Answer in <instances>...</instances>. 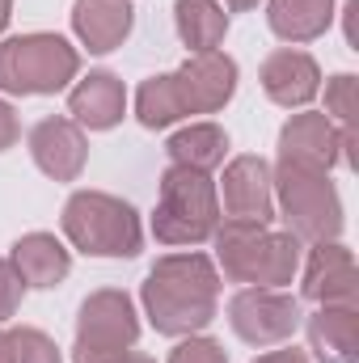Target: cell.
<instances>
[{
  "label": "cell",
  "mask_w": 359,
  "mask_h": 363,
  "mask_svg": "<svg viewBox=\"0 0 359 363\" xmlns=\"http://www.w3.org/2000/svg\"><path fill=\"white\" fill-rule=\"evenodd\" d=\"M140 296L157 334L186 338L216 317L220 274L203 254H170V258H157Z\"/></svg>",
  "instance_id": "obj_1"
},
{
  "label": "cell",
  "mask_w": 359,
  "mask_h": 363,
  "mask_svg": "<svg viewBox=\"0 0 359 363\" xmlns=\"http://www.w3.org/2000/svg\"><path fill=\"white\" fill-rule=\"evenodd\" d=\"M237 93V64L220 51L190 55L178 72L153 77L136 93V114L144 127H170L186 114H216Z\"/></svg>",
  "instance_id": "obj_2"
},
{
  "label": "cell",
  "mask_w": 359,
  "mask_h": 363,
  "mask_svg": "<svg viewBox=\"0 0 359 363\" xmlns=\"http://www.w3.org/2000/svg\"><path fill=\"white\" fill-rule=\"evenodd\" d=\"M216 258L233 283H258V287H283L300 271V241L292 233H275L270 224H245L224 220L216 233Z\"/></svg>",
  "instance_id": "obj_3"
},
{
  "label": "cell",
  "mask_w": 359,
  "mask_h": 363,
  "mask_svg": "<svg viewBox=\"0 0 359 363\" xmlns=\"http://www.w3.org/2000/svg\"><path fill=\"white\" fill-rule=\"evenodd\" d=\"M64 237L93 258H136L140 254V216L131 203L101 194V190H77L64 207Z\"/></svg>",
  "instance_id": "obj_4"
},
{
  "label": "cell",
  "mask_w": 359,
  "mask_h": 363,
  "mask_svg": "<svg viewBox=\"0 0 359 363\" xmlns=\"http://www.w3.org/2000/svg\"><path fill=\"white\" fill-rule=\"evenodd\" d=\"M220 228V203L207 174L170 165L161 178V203L153 216V233L161 245H203Z\"/></svg>",
  "instance_id": "obj_5"
},
{
  "label": "cell",
  "mask_w": 359,
  "mask_h": 363,
  "mask_svg": "<svg viewBox=\"0 0 359 363\" xmlns=\"http://www.w3.org/2000/svg\"><path fill=\"white\" fill-rule=\"evenodd\" d=\"M81 72L77 47H68L60 34H21L0 43V89L4 93H55Z\"/></svg>",
  "instance_id": "obj_6"
},
{
  "label": "cell",
  "mask_w": 359,
  "mask_h": 363,
  "mask_svg": "<svg viewBox=\"0 0 359 363\" xmlns=\"http://www.w3.org/2000/svg\"><path fill=\"white\" fill-rule=\"evenodd\" d=\"M279 190V207H283V224L296 241H334L343 233V203L330 174L317 169H296V165H279V174L270 178Z\"/></svg>",
  "instance_id": "obj_7"
},
{
  "label": "cell",
  "mask_w": 359,
  "mask_h": 363,
  "mask_svg": "<svg viewBox=\"0 0 359 363\" xmlns=\"http://www.w3.org/2000/svg\"><path fill=\"white\" fill-rule=\"evenodd\" d=\"M140 338L136 308L127 291H93L77 317V363H101L118 351H131Z\"/></svg>",
  "instance_id": "obj_8"
},
{
  "label": "cell",
  "mask_w": 359,
  "mask_h": 363,
  "mask_svg": "<svg viewBox=\"0 0 359 363\" xmlns=\"http://www.w3.org/2000/svg\"><path fill=\"white\" fill-rule=\"evenodd\" d=\"M228 321H233L237 338H245L250 347H270V342H283L296 334L300 300L279 287H241L228 300Z\"/></svg>",
  "instance_id": "obj_9"
},
{
  "label": "cell",
  "mask_w": 359,
  "mask_h": 363,
  "mask_svg": "<svg viewBox=\"0 0 359 363\" xmlns=\"http://www.w3.org/2000/svg\"><path fill=\"white\" fill-rule=\"evenodd\" d=\"M304 300L313 304H359V274H355V258L347 245L338 241H317L309 262H304V283H300Z\"/></svg>",
  "instance_id": "obj_10"
},
{
  "label": "cell",
  "mask_w": 359,
  "mask_h": 363,
  "mask_svg": "<svg viewBox=\"0 0 359 363\" xmlns=\"http://www.w3.org/2000/svg\"><path fill=\"white\" fill-rule=\"evenodd\" d=\"M279 165L330 174L338 165V127L326 114H296L279 131Z\"/></svg>",
  "instance_id": "obj_11"
},
{
  "label": "cell",
  "mask_w": 359,
  "mask_h": 363,
  "mask_svg": "<svg viewBox=\"0 0 359 363\" xmlns=\"http://www.w3.org/2000/svg\"><path fill=\"white\" fill-rule=\"evenodd\" d=\"M30 157L34 165L55 182H77L85 169V157H89V144H85V131L72 123V118H43L34 131H30Z\"/></svg>",
  "instance_id": "obj_12"
},
{
  "label": "cell",
  "mask_w": 359,
  "mask_h": 363,
  "mask_svg": "<svg viewBox=\"0 0 359 363\" xmlns=\"http://www.w3.org/2000/svg\"><path fill=\"white\" fill-rule=\"evenodd\" d=\"M224 211L228 220H245V224L275 220V186L263 157H237L224 169Z\"/></svg>",
  "instance_id": "obj_13"
},
{
  "label": "cell",
  "mask_w": 359,
  "mask_h": 363,
  "mask_svg": "<svg viewBox=\"0 0 359 363\" xmlns=\"http://www.w3.org/2000/svg\"><path fill=\"white\" fill-rule=\"evenodd\" d=\"M263 89L275 106H309L317 89H321V72H317V64H313V55H304V51H292V47H283V51H275L267 55V64H263Z\"/></svg>",
  "instance_id": "obj_14"
},
{
  "label": "cell",
  "mask_w": 359,
  "mask_h": 363,
  "mask_svg": "<svg viewBox=\"0 0 359 363\" xmlns=\"http://www.w3.org/2000/svg\"><path fill=\"white\" fill-rule=\"evenodd\" d=\"M309 351L317 363H359V308L326 304L309 317Z\"/></svg>",
  "instance_id": "obj_15"
},
{
  "label": "cell",
  "mask_w": 359,
  "mask_h": 363,
  "mask_svg": "<svg viewBox=\"0 0 359 363\" xmlns=\"http://www.w3.org/2000/svg\"><path fill=\"white\" fill-rule=\"evenodd\" d=\"M127 110V93L123 81L114 72H89L77 89L68 93V114L77 127H89V131H106L123 118Z\"/></svg>",
  "instance_id": "obj_16"
},
{
  "label": "cell",
  "mask_w": 359,
  "mask_h": 363,
  "mask_svg": "<svg viewBox=\"0 0 359 363\" xmlns=\"http://www.w3.org/2000/svg\"><path fill=\"white\" fill-rule=\"evenodd\" d=\"M72 30L89 51L106 55V51L123 47V38L131 34V4L127 0H77Z\"/></svg>",
  "instance_id": "obj_17"
},
{
  "label": "cell",
  "mask_w": 359,
  "mask_h": 363,
  "mask_svg": "<svg viewBox=\"0 0 359 363\" xmlns=\"http://www.w3.org/2000/svg\"><path fill=\"white\" fill-rule=\"evenodd\" d=\"M13 271L21 274V283H30V287H55V283H64L68 271H72V258H68V250L51 237V233H30V237H21L17 245H13Z\"/></svg>",
  "instance_id": "obj_18"
},
{
  "label": "cell",
  "mask_w": 359,
  "mask_h": 363,
  "mask_svg": "<svg viewBox=\"0 0 359 363\" xmlns=\"http://www.w3.org/2000/svg\"><path fill=\"white\" fill-rule=\"evenodd\" d=\"M267 21L283 43H309L330 30L334 0H270Z\"/></svg>",
  "instance_id": "obj_19"
},
{
  "label": "cell",
  "mask_w": 359,
  "mask_h": 363,
  "mask_svg": "<svg viewBox=\"0 0 359 363\" xmlns=\"http://www.w3.org/2000/svg\"><path fill=\"white\" fill-rule=\"evenodd\" d=\"M174 21H178L182 43L203 55V51H216L228 34V13L216 4V0H178L174 4Z\"/></svg>",
  "instance_id": "obj_20"
},
{
  "label": "cell",
  "mask_w": 359,
  "mask_h": 363,
  "mask_svg": "<svg viewBox=\"0 0 359 363\" xmlns=\"http://www.w3.org/2000/svg\"><path fill=\"white\" fill-rule=\"evenodd\" d=\"M224 152H228V135L216 123H190L170 140V161L199 174H211L216 165H224Z\"/></svg>",
  "instance_id": "obj_21"
},
{
  "label": "cell",
  "mask_w": 359,
  "mask_h": 363,
  "mask_svg": "<svg viewBox=\"0 0 359 363\" xmlns=\"http://www.w3.org/2000/svg\"><path fill=\"white\" fill-rule=\"evenodd\" d=\"M4 342H9V363H60V347L34 325L9 330Z\"/></svg>",
  "instance_id": "obj_22"
},
{
  "label": "cell",
  "mask_w": 359,
  "mask_h": 363,
  "mask_svg": "<svg viewBox=\"0 0 359 363\" xmlns=\"http://www.w3.org/2000/svg\"><path fill=\"white\" fill-rule=\"evenodd\" d=\"M326 118H338L347 131H355V114H359V81L351 72H343V77H334L330 85H326Z\"/></svg>",
  "instance_id": "obj_23"
},
{
  "label": "cell",
  "mask_w": 359,
  "mask_h": 363,
  "mask_svg": "<svg viewBox=\"0 0 359 363\" xmlns=\"http://www.w3.org/2000/svg\"><path fill=\"white\" fill-rule=\"evenodd\" d=\"M170 363H228V355H224V347H220L216 338H194V334H186V342L174 347Z\"/></svg>",
  "instance_id": "obj_24"
},
{
  "label": "cell",
  "mask_w": 359,
  "mask_h": 363,
  "mask_svg": "<svg viewBox=\"0 0 359 363\" xmlns=\"http://www.w3.org/2000/svg\"><path fill=\"white\" fill-rule=\"evenodd\" d=\"M21 274L13 271V262H4L0 258V321H9L13 313H17V304H21Z\"/></svg>",
  "instance_id": "obj_25"
},
{
  "label": "cell",
  "mask_w": 359,
  "mask_h": 363,
  "mask_svg": "<svg viewBox=\"0 0 359 363\" xmlns=\"http://www.w3.org/2000/svg\"><path fill=\"white\" fill-rule=\"evenodd\" d=\"M17 135H21L17 114H13V106H9V101H0V152H4V148H13V144H17Z\"/></svg>",
  "instance_id": "obj_26"
},
{
  "label": "cell",
  "mask_w": 359,
  "mask_h": 363,
  "mask_svg": "<svg viewBox=\"0 0 359 363\" xmlns=\"http://www.w3.org/2000/svg\"><path fill=\"white\" fill-rule=\"evenodd\" d=\"M254 363H309V359H304V351H296V347H283V351H267V355H258Z\"/></svg>",
  "instance_id": "obj_27"
},
{
  "label": "cell",
  "mask_w": 359,
  "mask_h": 363,
  "mask_svg": "<svg viewBox=\"0 0 359 363\" xmlns=\"http://www.w3.org/2000/svg\"><path fill=\"white\" fill-rule=\"evenodd\" d=\"M355 13H359V0H347V47L359 51V34H355Z\"/></svg>",
  "instance_id": "obj_28"
},
{
  "label": "cell",
  "mask_w": 359,
  "mask_h": 363,
  "mask_svg": "<svg viewBox=\"0 0 359 363\" xmlns=\"http://www.w3.org/2000/svg\"><path fill=\"white\" fill-rule=\"evenodd\" d=\"M101 363H157V359H148L140 351H118V355H110V359H101Z\"/></svg>",
  "instance_id": "obj_29"
},
{
  "label": "cell",
  "mask_w": 359,
  "mask_h": 363,
  "mask_svg": "<svg viewBox=\"0 0 359 363\" xmlns=\"http://www.w3.org/2000/svg\"><path fill=\"white\" fill-rule=\"evenodd\" d=\"M224 4H228V9H233V13H245V9H254V4H258V0H224Z\"/></svg>",
  "instance_id": "obj_30"
},
{
  "label": "cell",
  "mask_w": 359,
  "mask_h": 363,
  "mask_svg": "<svg viewBox=\"0 0 359 363\" xmlns=\"http://www.w3.org/2000/svg\"><path fill=\"white\" fill-rule=\"evenodd\" d=\"M9 13H13V0H0V30L9 26Z\"/></svg>",
  "instance_id": "obj_31"
},
{
  "label": "cell",
  "mask_w": 359,
  "mask_h": 363,
  "mask_svg": "<svg viewBox=\"0 0 359 363\" xmlns=\"http://www.w3.org/2000/svg\"><path fill=\"white\" fill-rule=\"evenodd\" d=\"M0 363H9V342H4V330H0Z\"/></svg>",
  "instance_id": "obj_32"
}]
</instances>
